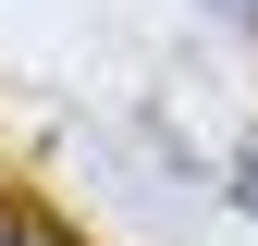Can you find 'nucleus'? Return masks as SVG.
<instances>
[{"instance_id":"obj_2","label":"nucleus","mask_w":258,"mask_h":246,"mask_svg":"<svg viewBox=\"0 0 258 246\" xmlns=\"http://www.w3.org/2000/svg\"><path fill=\"white\" fill-rule=\"evenodd\" d=\"M234 197H246V222H258V136H246V160H234Z\"/></svg>"},{"instance_id":"obj_1","label":"nucleus","mask_w":258,"mask_h":246,"mask_svg":"<svg viewBox=\"0 0 258 246\" xmlns=\"http://www.w3.org/2000/svg\"><path fill=\"white\" fill-rule=\"evenodd\" d=\"M197 13H221L234 37H258V0H197Z\"/></svg>"}]
</instances>
